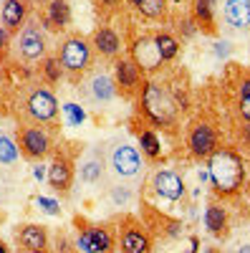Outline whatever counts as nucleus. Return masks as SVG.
I'll return each mask as SVG.
<instances>
[{"mask_svg": "<svg viewBox=\"0 0 250 253\" xmlns=\"http://www.w3.org/2000/svg\"><path fill=\"white\" fill-rule=\"evenodd\" d=\"M207 175L217 195H235L245 182V165L243 157L233 147H217L207 157Z\"/></svg>", "mask_w": 250, "mask_h": 253, "instance_id": "f257e3e1", "label": "nucleus"}, {"mask_svg": "<svg viewBox=\"0 0 250 253\" xmlns=\"http://www.w3.org/2000/svg\"><path fill=\"white\" fill-rule=\"evenodd\" d=\"M139 107L154 126H172L177 122L179 107L172 91L157 81H144L139 89Z\"/></svg>", "mask_w": 250, "mask_h": 253, "instance_id": "f03ea898", "label": "nucleus"}, {"mask_svg": "<svg viewBox=\"0 0 250 253\" xmlns=\"http://www.w3.org/2000/svg\"><path fill=\"white\" fill-rule=\"evenodd\" d=\"M104 157H107V170L114 175V180H124V182H137L142 180L144 172V162L139 150L127 142V139H111L104 147Z\"/></svg>", "mask_w": 250, "mask_h": 253, "instance_id": "7ed1b4c3", "label": "nucleus"}, {"mask_svg": "<svg viewBox=\"0 0 250 253\" xmlns=\"http://www.w3.org/2000/svg\"><path fill=\"white\" fill-rule=\"evenodd\" d=\"M56 58L61 63V69H64V74L78 81L94 66V48H91L86 36L69 33V36L61 38V43L56 48Z\"/></svg>", "mask_w": 250, "mask_h": 253, "instance_id": "20e7f679", "label": "nucleus"}, {"mask_svg": "<svg viewBox=\"0 0 250 253\" xmlns=\"http://www.w3.org/2000/svg\"><path fill=\"white\" fill-rule=\"evenodd\" d=\"M15 139H18V147H20V157H26L31 162L46 160L53 152V134L46 124H38V122L18 124Z\"/></svg>", "mask_w": 250, "mask_h": 253, "instance_id": "39448f33", "label": "nucleus"}, {"mask_svg": "<svg viewBox=\"0 0 250 253\" xmlns=\"http://www.w3.org/2000/svg\"><path fill=\"white\" fill-rule=\"evenodd\" d=\"M13 51L20 61L26 63H36V61H43L48 56V33L46 28L40 26V20H26V26L20 28L13 38Z\"/></svg>", "mask_w": 250, "mask_h": 253, "instance_id": "423d86ee", "label": "nucleus"}, {"mask_svg": "<svg viewBox=\"0 0 250 253\" xmlns=\"http://www.w3.org/2000/svg\"><path fill=\"white\" fill-rule=\"evenodd\" d=\"M81 84V94L89 104H96V107H104L116 99L119 89H116V81H114V74L104 66H91L86 74L78 79Z\"/></svg>", "mask_w": 250, "mask_h": 253, "instance_id": "0eeeda50", "label": "nucleus"}, {"mask_svg": "<svg viewBox=\"0 0 250 253\" xmlns=\"http://www.w3.org/2000/svg\"><path fill=\"white\" fill-rule=\"evenodd\" d=\"M23 112L28 122H38V124H51L58 119V99L48 84H38L28 91L23 101Z\"/></svg>", "mask_w": 250, "mask_h": 253, "instance_id": "6e6552de", "label": "nucleus"}, {"mask_svg": "<svg viewBox=\"0 0 250 253\" xmlns=\"http://www.w3.org/2000/svg\"><path fill=\"white\" fill-rule=\"evenodd\" d=\"M116 248L119 253H152L154 241L152 233L144 228L137 218H124L119 225V236H116Z\"/></svg>", "mask_w": 250, "mask_h": 253, "instance_id": "1a4fd4ad", "label": "nucleus"}, {"mask_svg": "<svg viewBox=\"0 0 250 253\" xmlns=\"http://www.w3.org/2000/svg\"><path fill=\"white\" fill-rule=\"evenodd\" d=\"M220 147V139H217V132L210 122H192L190 129H187V150H190L192 157L197 160H207L215 150Z\"/></svg>", "mask_w": 250, "mask_h": 253, "instance_id": "9d476101", "label": "nucleus"}, {"mask_svg": "<svg viewBox=\"0 0 250 253\" xmlns=\"http://www.w3.org/2000/svg\"><path fill=\"white\" fill-rule=\"evenodd\" d=\"M149 187L157 198H162L167 203H179L187 195V185H184L182 175L175 172V170H162V167L152 172Z\"/></svg>", "mask_w": 250, "mask_h": 253, "instance_id": "9b49d317", "label": "nucleus"}, {"mask_svg": "<svg viewBox=\"0 0 250 253\" xmlns=\"http://www.w3.org/2000/svg\"><path fill=\"white\" fill-rule=\"evenodd\" d=\"M114 81H116V89L129 96V94H137L142 89L144 71L129 56H119V58H114Z\"/></svg>", "mask_w": 250, "mask_h": 253, "instance_id": "f8f14e48", "label": "nucleus"}, {"mask_svg": "<svg viewBox=\"0 0 250 253\" xmlns=\"http://www.w3.org/2000/svg\"><path fill=\"white\" fill-rule=\"evenodd\" d=\"M46 180H48L53 193L69 195L71 193V185H73V162H71V157L64 155V152L53 155L48 170H46Z\"/></svg>", "mask_w": 250, "mask_h": 253, "instance_id": "ddd939ff", "label": "nucleus"}, {"mask_svg": "<svg viewBox=\"0 0 250 253\" xmlns=\"http://www.w3.org/2000/svg\"><path fill=\"white\" fill-rule=\"evenodd\" d=\"M129 51H132L129 58L137 63L142 71H154V69L162 66V56H159V51H157V46H154V36H152V33L137 36Z\"/></svg>", "mask_w": 250, "mask_h": 253, "instance_id": "4468645a", "label": "nucleus"}, {"mask_svg": "<svg viewBox=\"0 0 250 253\" xmlns=\"http://www.w3.org/2000/svg\"><path fill=\"white\" fill-rule=\"evenodd\" d=\"M76 248L81 253H109L114 248V238L109 228L104 225H86L76 238Z\"/></svg>", "mask_w": 250, "mask_h": 253, "instance_id": "2eb2a0df", "label": "nucleus"}, {"mask_svg": "<svg viewBox=\"0 0 250 253\" xmlns=\"http://www.w3.org/2000/svg\"><path fill=\"white\" fill-rule=\"evenodd\" d=\"M89 43H91L94 53L101 56V58L114 61V58L121 56V36H119L111 26H99V28L91 33Z\"/></svg>", "mask_w": 250, "mask_h": 253, "instance_id": "dca6fc26", "label": "nucleus"}, {"mask_svg": "<svg viewBox=\"0 0 250 253\" xmlns=\"http://www.w3.org/2000/svg\"><path fill=\"white\" fill-rule=\"evenodd\" d=\"M28 15H31V0H5L3 8H0V23L10 36H15L26 26Z\"/></svg>", "mask_w": 250, "mask_h": 253, "instance_id": "f3484780", "label": "nucleus"}, {"mask_svg": "<svg viewBox=\"0 0 250 253\" xmlns=\"http://www.w3.org/2000/svg\"><path fill=\"white\" fill-rule=\"evenodd\" d=\"M71 23V5L69 0H48L43 13H40V26L46 28V33L51 31H66Z\"/></svg>", "mask_w": 250, "mask_h": 253, "instance_id": "a211bd4d", "label": "nucleus"}, {"mask_svg": "<svg viewBox=\"0 0 250 253\" xmlns=\"http://www.w3.org/2000/svg\"><path fill=\"white\" fill-rule=\"evenodd\" d=\"M15 243L20 251H46L48 248V230L40 223H26L15 230Z\"/></svg>", "mask_w": 250, "mask_h": 253, "instance_id": "6ab92c4d", "label": "nucleus"}, {"mask_svg": "<svg viewBox=\"0 0 250 253\" xmlns=\"http://www.w3.org/2000/svg\"><path fill=\"white\" fill-rule=\"evenodd\" d=\"M107 157H104V147H94V150L86 152V157L81 160V180L89 182V185H96L107 177Z\"/></svg>", "mask_w": 250, "mask_h": 253, "instance_id": "aec40b11", "label": "nucleus"}, {"mask_svg": "<svg viewBox=\"0 0 250 253\" xmlns=\"http://www.w3.org/2000/svg\"><path fill=\"white\" fill-rule=\"evenodd\" d=\"M222 18L230 28L248 31L250 28V0H225L222 3Z\"/></svg>", "mask_w": 250, "mask_h": 253, "instance_id": "412c9836", "label": "nucleus"}, {"mask_svg": "<svg viewBox=\"0 0 250 253\" xmlns=\"http://www.w3.org/2000/svg\"><path fill=\"white\" fill-rule=\"evenodd\" d=\"M205 228L217 238L227 236V210L220 203H210L205 208Z\"/></svg>", "mask_w": 250, "mask_h": 253, "instance_id": "4be33fe9", "label": "nucleus"}, {"mask_svg": "<svg viewBox=\"0 0 250 253\" xmlns=\"http://www.w3.org/2000/svg\"><path fill=\"white\" fill-rule=\"evenodd\" d=\"M137 198V190H134V182H124V180H116L109 185V200L114 208H127L132 205Z\"/></svg>", "mask_w": 250, "mask_h": 253, "instance_id": "5701e85b", "label": "nucleus"}, {"mask_svg": "<svg viewBox=\"0 0 250 253\" xmlns=\"http://www.w3.org/2000/svg\"><path fill=\"white\" fill-rule=\"evenodd\" d=\"M152 36H154V46H157V51L162 56V63L175 61L177 53H179V41L175 36H170V33H164V31H157Z\"/></svg>", "mask_w": 250, "mask_h": 253, "instance_id": "b1692460", "label": "nucleus"}, {"mask_svg": "<svg viewBox=\"0 0 250 253\" xmlns=\"http://www.w3.org/2000/svg\"><path fill=\"white\" fill-rule=\"evenodd\" d=\"M18 160H20L18 139L10 132H0V165H3V167H13Z\"/></svg>", "mask_w": 250, "mask_h": 253, "instance_id": "393cba45", "label": "nucleus"}, {"mask_svg": "<svg viewBox=\"0 0 250 253\" xmlns=\"http://www.w3.org/2000/svg\"><path fill=\"white\" fill-rule=\"evenodd\" d=\"M139 15H144L147 20H167V0H139L137 5Z\"/></svg>", "mask_w": 250, "mask_h": 253, "instance_id": "a878e982", "label": "nucleus"}, {"mask_svg": "<svg viewBox=\"0 0 250 253\" xmlns=\"http://www.w3.org/2000/svg\"><path fill=\"white\" fill-rule=\"evenodd\" d=\"M40 76H43V81L48 84H58L61 79H64L66 74H64V69H61V63H58V58H56V53L53 56H46L43 61H40Z\"/></svg>", "mask_w": 250, "mask_h": 253, "instance_id": "bb28decb", "label": "nucleus"}, {"mask_svg": "<svg viewBox=\"0 0 250 253\" xmlns=\"http://www.w3.org/2000/svg\"><path fill=\"white\" fill-rule=\"evenodd\" d=\"M139 144H142V152L147 155L149 160H157L162 155V144L157 139V134L152 129H142L139 132Z\"/></svg>", "mask_w": 250, "mask_h": 253, "instance_id": "cd10ccee", "label": "nucleus"}, {"mask_svg": "<svg viewBox=\"0 0 250 253\" xmlns=\"http://www.w3.org/2000/svg\"><path fill=\"white\" fill-rule=\"evenodd\" d=\"M195 20L207 28V31H213V23H215V13H213V0H195Z\"/></svg>", "mask_w": 250, "mask_h": 253, "instance_id": "c85d7f7f", "label": "nucleus"}, {"mask_svg": "<svg viewBox=\"0 0 250 253\" xmlns=\"http://www.w3.org/2000/svg\"><path fill=\"white\" fill-rule=\"evenodd\" d=\"M96 8L104 13V15H109V13H116L119 5H121V0H94Z\"/></svg>", "mask_w": 250, "mask_h": 253, "instance_id": "c756f323", "label": "nucleus"}, {"mask_svg": "<svg viewBox=\"0 0 250 253\" xmlns=\"http://www.w3.org/2000/svg\"><path fill=\"white\" fill-rule=\"evenodd\" d=\"M13 36L3 28V23H0V58H3L8 51H10V43H13V41H10Z\"/></svg>", "mask_w": 250, "mask_h": 253, "instance_id": "7c9ffc66", "label": "nucleus"}, {"mask_svg": "<svg viewBox=\"0 0 250 253\" xmlns=\"http://www.w3.org/2000/svg\"><path fill=\"white\" fill-rule=\"evenodd\" d=\"M238 109H240V117L250 124V96H243L240 104H238Z\"/></svg>", "mask_w": 250, "mask_h": 253, "instance_id": "2f4dec72", "label": "nucleus"}, {"mask_svg": "<svg viewBox=\"0 0 250 253\" xmlns=\"http://www.w3.org/2000/svg\"><path fill=\"white\" fill-rule=\"evenodd\" d=\"M238 96H250V76H243L240 84H238Z\"/></svg>", "mask_w": 250, "mask_h": 253, "instance_id": "473e14b6", "label": "nucleus"}, {"mask_svg": "<svg viewBox=\"0 0 250 253\" xmlns=\"http://www.w3.org/2000/svg\"><path fill=\"white\" fill-rule=\"evenodd\" d=\"M38 205H43V210H46V213H51V215H56V213H58V205H56L53 200H46V198H38Z\"/></svg>", "mask_w": 250, "mask_h": 253, "instance_id": "72a5a7b5", "label": "nucleus"}, {"mask_svg": "<svg viewBox=\"0 0 250 253\" xmlns=\"http://www.w3.org/2000/svg\"><path fill=\"white\" fill-rule=\"evenodd\" d=\"M66 112L71 114V119H73V122H81V119H83V112L76 107V104H66Z\"/></svg>", "mask_w": 250, "mask_h": 253, "instance_id": "f704fd0d", "label": "nucleus"}, {"mask_svg": "<svg viewBox=\"0 0 250 253\" xmlns=\"http://www.w3.org/2000/svg\"><path fill=\"white\" fill-rule=\"evenodd\" d=\"M215 53L217 56H227V53H230V43H225V41H222V43H215Z\"/></svg>", "mask_w": 250, "mask_h": 253, "instance_id": "c9c22d12", "label": "nucleus"}, {"mask_svg": "<svg viewBox=\"0 0 250 253\" xmlns=\"http://www.w3.org/2000/svg\"><path fill=\"white\" fill-rule=\"evenodd\" d=\"M124 3H127L129 8H137V5H139V0H124Z\"/></svg>", "mask_w": 250, "mask_h": 253, "instance_id": "e433bc0d", "label": "nucleus"}, {"mask_svg": "<svg viewBox=\"0 0 250 253\" xmlns=\"http://www.w3.org/2000/svg\"><path fill=\"white\" fill-rule=\"evenodd\" d=\"M238 253H250V246H240V248H238Z\"/></svg>", "mask_w": 250, "mask_h": 253, "instance_id": "4c0bfd02", "label": "nucleus"}, {"mask_svg": "<svg viewBox=\"0 0 250 253\" xmlns=\"http://www.w3.org/2000/svg\"><path fill=\"white\" fill-rule=\"evenodd\" d=\"M0 253H8V246H5L3 241H0Z\"/></svg>", "mask_w": 250, "mask_h": 253, "instance_id": "58836bf2", "label": "nucleus"}, {"mask_svg": "<svg viewBox=\"0 0 250 253\" xmlns=\"http://www.w3.org/2000/svg\"><path fill=\"white\" fill-rule=\"evenodd\" d=\"M23 253H48V251H23Z\"/></svg>", "mask_w": 250, "mask_h": 253, "instance_id": "ea45409f", "label": "nucleus"}, {"mask_svg": "<svg viewBox=\"0 0 250 253\" xmlns=\"http://www.w3.org/2000/svg\"><path fill=\"white\" fill-rule=\"evenodd\" d=\"M248 33H250V28H248Z\"/></svg>", "mask_w": 250, "mask_h": 253, "instance_id": "a19ab883", "label": "nucleus"}]
</instances>
